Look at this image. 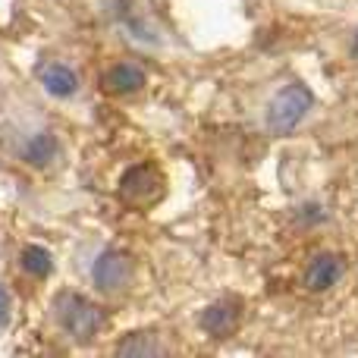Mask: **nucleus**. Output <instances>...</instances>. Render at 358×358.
<instances>
[{"label": "nucleus", "mask_w": 358, "mask_h": 358, "mask_svg": "<svg viewBox=\"0 0 358 358\" xmlns=\"http://www.w3.org/2000/svg\"><path fill=\"white\" fill-rule=\"evenodd\" d=\"M132 277V267H129V258L120 252H104L98 261H94V283L101 286V289H120V286H126Z\"/></svg>", "instance_id": "nucleus-3"}, {"label": "nucleus", "mask_w": 358, "mask_h": 358, "mask_svg": "<svg viewBox=\"0 0 358 358\" xmlns=\"http://www.w3.org/2000/svg\"><path fill=\"white\" fill-rule=\"evenodd\" d=\"M157 352H161V346H155L151 336H145V334L129 336V340L120 346V355H157Z\"/></svg>", "instance_id": "nucleus-10"}, {"label": "nucleus", "mask_w": 358, "mask_h": 358, "mask_svg": "<svg viewBox=\"0 0 358 358\" xmlns=\"http://www.w3.org/2000/svg\"><path fill=\"white\" fill-rule=\"evenodd\" d=\"M104 85L117 94L138 92V88L145 85V73L138 66H132V63H120V66H113L110 73L104 76Z\"/></svg>", "instance_id": "nucleus-6"}, {"label": "nucleus", "mask_w": 358, "mask_h": 358, "mask_svg": "<svg viewBox=\"0 0 358 358\" xmlns=\"http://www.w3.org/2000/svg\"><path fill=\"white\" fill-rule=\"evenodd\" d=\"M311 101H315L311 98V92L305 85H299V82L280 88L277 98H273L271 107H267V126H271L277 136L292 132L305 120V113L311 110Z\"/></svg>", "instance_id": "nucleus-1"}, {"label": "nucleus", "mask_w": 358, "mask_h": 358, "mask_svg": "<svg viewBox=\"0 0 358 358\" xmlns=\"http://www.w3.org/2000/svg\"><path fill=\"white\" fill-rule=\"evenodd\" d=\"M6 317H10V296H6V289L0 286V327L6 324Z\"/></svg>", "instance_id": "nucleus-11"}, {"label": "nucleus", "mask_w": 358, "mask_h": 358, "mask_svg": "<svg viewBox=\"0 0 358 358\" xmlns=\"http://www.w3.org/2000/svg\"><path fill=\"white\" fill-rule=\"evenodd\" d=\"M355 50H358V38H355Z\"/></svg>", "instance_id": "nucleus-12"}, {"label": "nucleus", "mask_w": 358, "mask_h": 358, "mask_svg": "<svg viewBox=\"0 0 358 358\" xmlns=\"http://www.w3.org/2000/svg\"><path fill=\"white\" fill-rule=\"evenodd\" d=\"M25 157H29L35 167H44V164H50L57 157V142L54 136H35L29 142V148H25Z\"/></svg>", "instance_id": "nucleus-8"}, {"label": "nucleus", "mask_w": 358, "mask_h": 358, "mask_svg": "<svg viewBox=\"0 0 358 358\" xmlns=\"http://www.w3.org/2000/svg\"><path fill=\"white\" fill-rule=\"evenodd\" d=\"M236 321H239L236 305L233 302H220V305H210V308L204 311L201 327L208 330V334H214V336H227L229 330L236 327Z\"/></svg>", "instance_id": "nucleus-5"}, {"label": "nucleus", "mask_w": 358, "mask_h": 358, "mask_svg": "<svg viewBox=\"0 0 358 358\" xmlns=\"http://www.w3.org/2000/svg\"><path fill=\"white\" fill-rule=\"evenodd\" d=\"M343 277V258L340 255H317L305 271V286L308 289H327Z\"/></svg>", "instance_id": "nucleus-4"}, {"label": "nucleus", "mask_w": 358, "mask_h": 358, "mask_svg": "<svg viewBox=\"0 0 358 358\" xmlns=\"http://www.w3.org/2000/svg\"><path fill=\"white\" fill-rule=\"evenodd\" d=\"M41 82L50 94L57 98H69L76 92V73L69 66H60V63H50V66L41 69Z\"/></svg>", "instance_id": "nucleus-7"}, {"label": "nucleus", "mask_w": 358, "mask_h": 358, "mask_svg": "<svg viewBox=\"0 0 358 358\" xmlns=\"http://www.w3.org/2000/svg\"><path fill=\"white\" fill-rule=\"evenodd\" d=\"M22 267L35 277H48L50 273V255L41 245H25L22 248Z\"/></svg>", "instance_id": "nucleus-9"}, {"label": "nucleus", "mask_w": 358, "mask_h": 358, "mask_svg": "<svg viewBox=\"0 0 358 358\" xmlns=\"http://www.w3.org/2000/svg\"><path fill=\"white\" fill-rule=\"evenodd\" d=\"M54 311H57L60 327L66 330V334H73L76 340H92V336L101 330V324H104L101 308H94L88 299L76 296V292H63V296H57Z\"/></svg>", "instance_id": "nucleus-2"}]
</instances>
